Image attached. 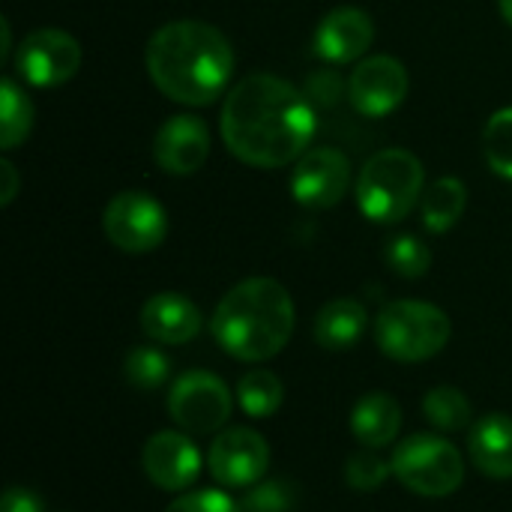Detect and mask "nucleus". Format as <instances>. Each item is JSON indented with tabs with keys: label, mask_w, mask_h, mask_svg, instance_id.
Returning a JSON list of instances; mask_svg holds the SVG:
<instances>
[{
	"label": "nucleus",
	"mask_w": 512,
	"mask_h": 512,
	"mask_svg": "<svg viewBox=\"0 0 512 512\" xmlns=\"http://www.w3.org/2000/svg\"><path fill=\"white\" fill-rule=\"evenodd\" d=\"M315 126L309 96L270 72L240 78L225 96L219 117L225 147L252 168H285L297 162Z\"/></svg>",
	"instance_id": "f257e3e1"
},
{
	"label": "nucleus",
	"mask_w": 512,
	"mask_h": 512,
	"mask_svg": "<svg viewBox=\"0 0 512 512\" xmlns=\"http://www.w3.org/2000/svg\"><path fill=\"white\" fill-rule=\"evenodd\" d=\"M153 84L174 102L210 105L231 81L234 48L222 30L207 21L162 24L144 51Z\"/></svg>",
	"instance_id": "f03ea898"
},
{
	"label": "nucleus",
	"mask_w": 512,
	"mask_h": 512,
	"mask_svg": "<svg viewBox=\"0 0 512 512\" xmlns=\"http://www.w3.org/2000/svg\"><path fill=\"white\" fill-rule=\"evenodd\" d=\"M294 318L297 312L288 288L270 276H252L219 300L210 330L228 357L264 363L291 342Z\"/></svg>",
	"instance_id": "7ed1b4c3"
},
{
	"label": "nucleus",
	"mask_w": 512,
	"mask_h": 512,
	"mask_svg": "<svg viewBox=\"0 0 512 512\" xmlns=\"http://www.w3.org/2000/svg\"><path fill=\"white\" fill-rule=\"evenodd\" d=\"M426 186L423 162L402 147L375 153L357 180V207L378 225L402 222L420 201Z\"/></svg>",
	"instance_id": "20e7f679"
},
{
	"label": "nucleus",
	"mask_w": 512,
	"mask_h": 512,
	"mask_svg": "<svg viewBox=\"0 0 512 512\" xmlns=\"http://www.w3.org/2000/svg\"><path fill=\"white\" fill-rule=\"evenodd\" d=\"M453 336L447 312L423 300H393L375 318V342L396 363H423L438 357Z\"/></svg>",
	"instance_id": "39448f33"
},
{
	"label": "nucleus",
	"mask_w": 512,
	"mask_h": 512,
	"mask_svg": "<svg viewBox=\"0 0 512 512\" xmlns=\"http://www.w3.org/2000/svg\"><path fill=\"white\" fill-rule=\"evenodd\" d=\"M393 477L420 498H447L465 483V462L456 444L438 435H411L393 450Z\"/></svg>",
	"instance_id": "423d86ee"
},
{
	"label": "nucleus",
	"mask_w": 512,
	"mask_h": 512,
	"mask_svg": "<svg viewBox=\"0 0 512 512\" xmlns=\"http://www.w3.org/2000/svg\"><path fill=\"white\" fill-rule=\"evenodd\" d=\"M231 411H234L231 390L213 372L204 369L183 372L168 390V414L183 432L213 435L231 420Z\"/></svg>",
	"instance_id": "0eeeda50"
},
{
	"label": "nucleus",
	"mask_w": 512,
	"mask_h": 512,
	"mask_svg": "<svg viewBox=\"0 0 512 512\" xmlns=\"http://www.w3.org/2000/svg\"><path fill=\"white\" fill-rule=\"evenodd\" d=\"M108 240L129 255H144L162 246L168 234V213L165 207L138 189L120 192L108 201L105 216H102Z\"/></svg>",
	"instance_id": "6e6552de"
},
{
	"label": "nucleus",
	"mask_w": 512,
	"mask_h": 512,
	"mask_svg": "<svg viewBox=\"0 0 512 512\" xmlns=\"http://www.w3.org/2000/svg\"><path fill=\"white\" fill-rule=\"evenodd\" d=\"M15 66L33 87H60L75 78L81 66V45L72 33L57 27H39L24 36Z\"/></svg>",
	"instance_id": "1a4fd4ad"
},
{
	"label": "nucleus",
	"mask_w": 512,
	"mask_h": 512,
	"mask_svg": "<svg viewBox=\"0 0 512 512\" xmlns=\"http://www.w3.org/2000/svg\"><path fill=\"white\" fill-rule=\"evenodd\" d=\"M270 465V447L255 429H225L216 435L207 453L213 480L225 489H249L264 480Z\"/></svg>",
	"instance_id": "9d476101"
},
{
	"label": "nucleus",
	"mask_w": 512,
	"mask_h": 512,
	"mask_svg": "<svg viewBox=\"0 0 512 512\" xmlns=\"http://www.w3.org/2000/svg\"><path fill=\"white\" fill-rule=\"evenodd\" d=\"M348 186H351V162L336 147L306 150L291 174L294 201L306 210H327L339 204Z\"/></svg>",
	"instance_id": "9b49d317"
},
{
	"label": "nucleus",
	"mask_w": 512,
	"mask_h": 512,
	"mask_svg": "<svg viewBox=\"0 0 512 512\" xmlns=\"http://www.w3.org/2000/svg\"><path fill=\"white\" fill-rule=\"evenodd\" d=\"M408 69L390 54H375L360 60L348 78L351 105L366 117H384L396 111L408 96Z\"/></svg>",
	"instance_id": "f8f14e48"
},
{
	"label": "nucleus",
	"mask_w": 512,
	"mask_h": 512,
	"mask_svg": "<svg viewBox=\"0 0 512 512\" xmlns=\"http://www.w3.org/2000/svg\"><path fill=\"white\" fill-rule=\"evenodd\" d=\"M141 468L153 486L186 492L201 477V453L180 432H156L141 450Z\"/></svg>",
	"instance_id": "ddd939ff"
},
{
	"label": "nucleus",
	"mask_w": 512,
	"mask_h": 512,
	"mask_svg": "<svg viewBox=\"0 0 512 512\" xmlns=\"http://www.w3.org/2000/svg\"><path fill=\"white\" fill-rule=\"evenodd\" d=\"M153 156L165 174H177V177L195 174L210 156L207 123L192 114H177V117L165 120L156 132Z\"/></svg>",
	"instance_id": "4468645a"
},
{
	"label": "nucleus",
	"mask_w": 512,
	"mask_h": 512,
	"mask_svg": "<svg viewBox=\"0 0 512 512\" xmlns=\"http://www.w3.org/2000/svg\"><path fill=\"white\" fill-rule=\"evenodd\" d=\"M372 39H375L372 15L357 9V6H339L321 18L315 39H312V48L321 60L351 63L369 51Z\"/></svg>",
	"instance_id": "2eb2a0df"
},
{
	"label": "nucleus",
	"mask_w": 512,
	"mask_h": 512,
	"mask_svg": "<svg viewBox=\"0 0 512 512\" xmlns=\"http://www.w3.org/2000/svg\"><path fill=\"white\" fill-rule=\"evenodd\" d=\"M141 330L159 345H186L201 333V312L189 297L162 291L141 306Z\"/></svg>",
	"instance_id": "dca6fc26"
},
{
	"label": "nucleus",
	"mask_w": 512,
	"mask_h": 512,
	"mask_svg": "<svg viewBox=\"0 0 512 512\" xmlns=\"http://www.w3.org/2000/svg\"><path fill=\"white\" fill-rule=\"evenodd\" d=\"M471 462L480 474L492 480L512 477V417L510 414H486L471 426L468 435Z\"/></svg>",
	"instance_id": "f3484780"
},
{
	"label": "nucleus",
	"mask_w": 512,
	"mask_h": 512,
	"mask_svg": "<svg viewBox=\"0 0 512 512\" xmlns=\"http://www.w3.org/2000/svg\"><path fill=\"white\" fill-rule=\"evenodd\" d=\"M402 408L390 393H366L351 411V432L369 450H384L399 438Z\"/></svg>",
	"instance_id": "a211bd4d"
},
{
	"label": "nucleus",
	"mask_w": 512,
	"mask_h": 512,
	"mask_svg": "<svg viewBox=\"0 0 512 512\" xmlns=\"http://www.w3.org/2000/svg\"><path fill=\"white\" fill-rule=\"evenodd\" d=\"M366 324H369V318H366V309L360 300H354V297L330 300L315 318V342L324 351H348L363 339Z\"/></svg>",
	"instance_id": "6ab92c4d"
},
{
	"label": "nucleus",
	"mask_w": 512,
	"mask_h": 512,
	"mask_svg": "<svg viewBox=\"0 0 512 512\" xmlns=\"http://www.w3.org/2000/svg\"><path fill=\"white\" fill-rule=\"evenodd\" d=\"M468 207V186L459 177H441L423 192V225L432 234L450 231Z\"/></svg>",
	"instance_id": "aec40b11"
},
{
	"label": "nucleus",
	"mask_w": 512,
	"mask_h": 512,
	"mask_svg": "<svg viewBox=\"0 0 512 512\" xmlns=\"http://www.w3.org/2000/svg\"><path fill=\"white\" fill-rule=\"evenodd\" d=\"M237 402L240 408L255 417V420H264V417H273L282 402H285V387L282 381L267 372V369H252L240 378L237 384Z\"/></svg>",
	"instance_id": "412c9836"
},
{
	"label": "nucleus",
	"mask_w": 512,
	"mask_h": 512,
	"mask_svg": "<svg viewBox=\"0 0 512 512\" xmlns=\"http://www.w3.org/2000/svg\"><path fill=\"white\" fill-rule=\"evenodd\" d=\"M30 126H33V105H30L27 93L12 78H3V84H0V147L12 150V147L24 144V138L30 135Z\"/></svg>",
	"instance_id": "4be33fe9"
},
{
	"label": "nucleus",
	"mask_w": 512,
	"mask_h": 512,
	"mask_svg": "<svg viewBox=\"0 0 512 512\" xmlns=\"http://www.w3.org/2000/svg\"><path fill=\"white\" fill-rule=\"evenodd\" d=\"M423 414L438 432H462L474 420L468 396L456 387H435L423 399Z\"/></svg>",
	"instance_id": "5701e85b"
},
{
	"label": "nucleus",
	"mask_w": 512,
	"mask_h": 512,
	"mask_svg": "<svg viewBox=\"0 0 512 512\" xmlns=\"http://www.w3.org/2000/svg\"><path fill=\"white\" fill-rule=\"evenodd\" d=\"M123 375L135 390H159L171 375V360L153 345H138L126 354Z\"/></svg>",
	"instance_id": "b1692460"
},
{
	"label": "nucleus",
	"mask_w": 512,
	"mask_h": 512,
	"mask_svg": "<svg viewBox=\"0 0 512 512\" xmlns=\"http://www.w3.org/2000/svg\"><path fill=\"white\" fill-rule=\"evenodd\" d=\"M483 153L498 177L512 180V108H501L483 129Z\"/></svg>",
	"instance_id": "393cba45"
},
{
	"label": "nucleus",
	"mask_w": 512,
	"mask_h": 512,
	"mask_svg": "<svg viewBox=\"0 0 512 512\" xmlns=\"http://www.w3.org/2000/svg\"><path fill=\"white\" fill-rule=\"evenodd\" d=\"M384 258L390 270L402 279H420L432 267V249L414 237V234H399L384 246Z\"/></svg>",
	"instance_id": "a878e982"
},
{
	"label": "nucleus",
	"mask_w": 512,
	"mask_h": 512,
	"mask_svg": "<svg viewBox=\"0 0 512 512\" xmlns=\"http://www.w3.org/2000/svg\"><path fill=\"white\" fill-rule=\"evenodd\" d=\"M297 489L285 480H261L249 486L240 498V512H294Z\"/></svg>",
	"instance_id": "bb28decb"
},
{
	"label": "nucleus",
	"mask_w": 512,
	"mask_h": 512,
	"mask_svg": "<svg viewBox=\"0 0 512 512\" xmlns=\"http://www.w3.org/2000/svg\"><path fill=\"white\" fill-rule=\"evenodd\" d=\"M390 474H393V465L390 462H384L375 450H357L351 459H348V465H345V480H348V486L354 489V492H363V495H369V492H378L387 480H390Z\"/></svg>",
	"instance_id": "cd10ccee"
},
{
	"label": "nucleus",
	"mask_w": 512,
	"mask_h": 512,
	"mask_svg": "<svg viewBox=\"0 0 512 512\" xmlns=\"http://www.w3.org/2000/svg\"><path fill=\"white\" fill-rule=\"evenodd\" d=\"M165 512H240V501L216 489H198L171 501Z\"/></svg>",
	"instance_id": "c85d7f7f"
},
{
	"label": "nucleus",
	"mask_w": 512,
	"mask_h": 512,
	"mask_svg": "<svg viewBox=\"0 0 512 512\" xmlns=\"http://www.w3.org/2000/svg\"><path fill=\"white\" fill-rule=\"evenodd\" d=\"M3 512H42V501L30 489L9 486L3 492Z\"/></svg>",
	"instance_id": "c756f323"
},
{
	"label": "nucleus",
	"mask_w": 512,
	"mask_h": 512,
	"mask_svg": "<svg viewBox=\"0 0 512 512\" xmlns=\"http://www.w3.org/2000/svg\"><path fill=\"white\" fill-rule=\"evenodd\" d=\"M0 177H3V195H0V204H12V198H15V192H18V171H15V165L9 162V159H3L0 162Z\"/></svg>",
	"instance_id": "7c9ffc66"
},
{
	"label": "nucleus",
	"mask_w": 512,
	"mask_h": 512,
	"mask_svg": "<svg viewBox=\"0 0 512 512\" xmlns=\"http://www.w3.org/2000/svg\"><path fill=\"white\" fill-rule=\"evenodd\" d=\"M498 6H501V15L507 18V24L512 27V0H498Z\"/></svg>",
	"instance_id": "2f4dec72"
}]
</instances>
